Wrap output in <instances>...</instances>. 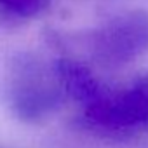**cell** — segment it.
<instances>
[{"label":"cell","instance_id":"6da1fadb","mask_svg":"<svg viewBox=\"0 0 148 148\" xmlns=\"http://www.w3.org/2000/svg\"><path fill=\"white\" fill-rule=\"evenodd\" d=\"M66 99L54 63L32 51L14 52L5 64L4 101L25 124H38L56 113Z\"/></svg>","mask_w":148,"mask_h":148},{"label":"cell","instance_id":"7a4b0ae2","mask_svg":"<svg viewBox=\"0 0 148 148\" xmlns=\"http://www.w3.org/2000/svg\"><path fill=\"white\" fill-rule=\"evenodd\" d=\"M84 125L101 138L132 139L148 132V71L84 108Z\"/></svg>","mask_w":148,"mask_h":148},{"label":"cell","instance_id":"3957f363","mask_svg":"<svg viewBox=\"0 0 148 148\" xmlns=\"http://www.w3.org/2000/svg\"><path fill=\"white\" fill-rule=\"evenodd\" d=\"M92 59L105 68L125 66L148 52V11L129 9L106 19L87 35Z\"/></svg>","mask_w":148,"mask_h":148},{"label":"cell","instance_id":"277c9868","mask_svg":"<svg viewBox=\"0 0 148 148\" xmlns=\"http://www.w3.org/2000/svg\"><path fill=\"white\" fill-rule=\"evenodd\" d=\"M54 66L66 98L80 103L82 108L98 101L108 91V87L91 71V68L79 59L61 56L54 61Z\"/></svg>","mask_w":148,"mask_h":148},{"label":"cell","instance_id":"5b68a950","mask_svg":"<svg viewBox=\"0 0 148 148\" xmlns=\"http://www.w3.org/2000/svg\"><path fill=\"white\" fill-rule=\"evenodd\" d=\"M9 21H26L40 16L51 5V0H0Z\"/></svg>","mask_w":148,"mask_h":148}]
</instances>
